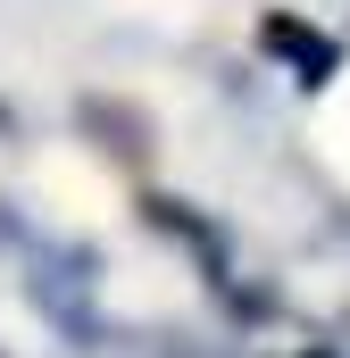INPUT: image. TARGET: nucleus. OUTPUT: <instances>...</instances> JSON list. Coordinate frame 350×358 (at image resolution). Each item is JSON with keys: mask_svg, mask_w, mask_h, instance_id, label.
Wrapping results in <instances>:
<instances>
[{"mask_svg": "<svg viewBox=\"0 0 350 358\" xmlns=\"http://www.w3.org/2000/svg\"><path fill=\"white\" fill-rule=\"evenodd\" d=\"M309 358H326V350H309Z\"/></svg>", "mask_w": 350, "mask_h": 358, "instance_id": "obj_3", "label": "nucleus"}, {"mask_svg": "<svg viewBox=\"0 0 350 358\" xmlns=\"http://www.w3.org/2000/svg\"><path fill=\"white\" fill-rule=\"evenodd\" d=\"M259 42L275 50V59H292V67H300V84H326V76H334V59H342V50H334L317 25H300V17H267Z\"/></svg>", "mask_w": 350, "mask_h": 358, "instance_id": "obj_1", "label": "nucleus"}, {"mask_svg": "<svg viewBox=\"0 0 350 358\" xmlns=\"http://www.w3.org/2000/svg\"><path fill=\"white\" fill-rule=\"evenodd\" d=\"M142 217H150V225H167V234H183V242L209 259V275H225V242H217V234H209V225H200L183 200H142Z\"/></svg>", "mask_w": 350, "mask_h": 358, "instance_id": "obj_2", "label": "nucleus"}]
</instances>
